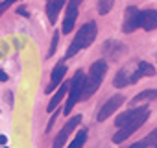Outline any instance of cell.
<instances>
[{
  "mask_svg": "<svg viewBox=\"0 0 157 148\" xmlns=\"http://www.w3.org/2000/svg\"><path fill=\"white\" fill-rule=\"evenodd\" d=\"M96 33H98L96 22H87V24H83L80 30H78L76 37L72 39V43H70V46H68V50H67L65 59L72 57L74 54H78L80 50H83V48H87L89 45H93V41L96 39Z\"/></svg>",
  "mask_w": 157,
  "mask_h": 148,
  "instance_id": "cell-1",
  "label": "cell"
},
{
  "mask_svg": "<svg viewBox=\"0 0 157 148\" xmlns=\"http://www.w3.org/2000/svg\"><path fill=\"white\" fill-rule=\"evenodd\" d=\"M68 87H70V84H67V82H65V84L57 89V93L54 95V98L50 100V104H48V107H46L50 113H54V111H56V107H57V106H59V102L63 100V96H65V93H67V89H68Z\"/></svg>",
  "mask_w": 157,
  "mask_h": 148,
  "instance_id": "cell-14",
  "label": "cell"
},
{
  "mask_svg": "<svg viewBox=\"0 0 157 148\" xmlns=\"http://www.w3.org/2000/svg\"><path fill=\"white\" fill-rule=\"evenodd\" d=\"M153 98H157V89H146V91L139 93V95L133 98V102H140V100H153Z\"/></svg>",
  "mask_w": 157,
  "mask_h": 148,
  "instance_id": "cell-17",
  "label": "cell"
},
{
  "mask_svg": "<svg viewBox=\"0 0 157 148\" xmlns=\"http://www.w3.org/2000/svg\"><path fill=\"white\" fill-rule=\"evenodd\" d=\"M6 141H8L6 135H0V144H6Z\"/></svg>",
  "mask_w": 157,
  "mask_h": 148,
  "instance_id": "cell-24",
  "label": "cell"
},
{
  "mask_svg": "<svg viewBox=\"0 0 157 148\" xmlns=\"http://www.w3.org/2000/svg\"><path fill=\"white\" fill-rule=\"evenodd\" d=\"M85 85H87V78H85V72L83 70H78L74 74V78L70 82V93H68V100L65 104V109L63 113L65 115H70L72 107L78 104V100L83 98V93H85Z\"/></svg>",
  "mask_w": 157,
  "mask_h": 148,
  "instance_id": "cell-2",
  "label": "cell"
},
{
  "mask_svg": "<svg viewBox=\"0 0 157 148\" xmlns=\"http://www.w3.org/2000/svg\"><path fill=\"white\" fill-rule=\"evenodd\" d=\"M65 74H67V67L63 65V63H59L54 70H52V82H50V85H48V89H46V93H52L57 85H59V82L65 78Z\"/></svg>",
  "mask_w": 157,
  "mask_h": 148,
  "instance_id": "cell-12",
  "label": "cell"
},
{
  "mask_svg": "<svg viewBox=\"0 0 157 148\" xmlns=\"http://www.w3.org/2000/svg\"><path fill=\"white\" fill-rule=\"evenodd\" d=\"M78 6H80V0H72L67 6V15H65V21H63V33H70V30L74 28V22H76V17H78Z\"/></svg>",
  "mask_w": 157,
  "mask_h": 148,
  "instance_id": "cell-8",
  "label": "cell"
},
{
  "mask_svg": "<svg viewBox=\"0 0 157 148\" xmlns=\"http://www.w3.org/2000/svg\"><path fill=\"white\" fill-rule=\"evenodd\" d=\"M146 119H148V117H142L140 120H137V122H133V124H129V126H126V128L118 130V133H115V135H113V142H115V144H118V142L126 141V139H128L133 131H137V130H139V128L146 122Z\"/></svg>",
  "mask_w": 157,
  "mask_h": 148,
  "instance_id": "cell-11",
  "label": "cell"
},
{
  "mask_svg": "<svg viewBox=\"0 0 157 148\" xmlns=\"http://www.w3.org/2000/svg\"><path fill=\"white\" fill-rule=\"evenodd\" d=\"M137 67H139V70L142 72V76H155V68H153L150 63H146V61H137Z\"/></svg>",
  "mask_w": 157,
  "mask_h": 148,
  "instance_id": "cell-18",
  "label": "cell"
},
{
  "mask_svg": "<svg viewBox=\"0 0 157 148\" xmlns=\"http://www.w3.org/2000/svg\"><path fill=\"white\" fill-rule=\"evenodd\" d=\"M148 115H150L148 106L135 107V109H129V111H124L122 115H118L117 120H115V126L122 130V128H126V126H129V124H133V122H137V120H140L142 117H148Z\"/></svg>",
  "mask_w": 157,
  "mask_h": 148,
  "instance_id": "cell-5",
  "label": "cell"
},
{
  "mask_svg": "<svg viewBox=\"0 0 157 148\" xmlns=\"http://www.w3.org/2000/svg\"><path fill=\"white\" fill-rule=\"evenodd\" d=\"M11 6V0H8V2H2V4H0V13H2L4 10H8Z\"/></svg>",
  "mask_w": 157,
  "mask_h": 148,
  "instance_id": "cell-21",
  "label": "cell"
},
{
  "mask_svg": "<svg viewBox=\"0 0 157 148\" xmlns=\"http://www.w3.org/2000/svg\"><path fill=\"white\" fill-rule=\"evenodd\" d=\"M105 72H107V63L98 59L91 65L89 68V78H87V85H85V93H83V98H91L96 89L100 87V84L104 82L105 78Z\"/></svg>",
  "mask_w": 157,
  "mask_h": 148,
  "instance_id": "cell-3",
  "label": "cell"
},
{
  "mask_svg": "<svg viewBox=\"0 0 157 148\" xmlns=\"http://www.w3.org/2000/svg\"><path fill=\"white\" fill-rule=\"evenodd\" d=\"M150 146H153V148H157V130H153L146 139H142V141H137L135 144H131L129 148H150Z\"/></svg>",
  "mask_w": 157,
  "mask_h": 148,
  "instance_id": "cell-15",
  "label": "cell"
},
{
  "mask_svg": "<svg viewBox=\"0 0 157 148\" xmlns=\"http://www.w3.org/2000/svg\"><path fill=\"white\" fill-rule=\"evenodd\" d=\"M19 13H21L22 17H28V11H26V8H22V6L19 8Z\"/></svg>",
  "mask_w": 157,
  "mask_h": 148,
  "instance_id": "cell-23",
  "label": "cell"
},
{
  "mask_svg": "<svg viewBox=\"0 0 157 148\" xmlns=\"http://www.w3.org/2000/svg\"><path fill=\"white\" fill-rule=\"evenodd\" d=\"M111 8H113V2H111V0H100V2H98V11H100V15H105Z\"/></svg>",
  "mask_w": 157,
  "mask_h": 148,
  "instance_id": "cell-19",
  "label": "cell"
},
{
  "mask_svg": "<svg viewBox=\"0 0 157 148\" xmlns=\"http://www.w3.org/2000/svg\"><path fill=\"white\" fill-rule=\"evenodd\" d=\"M140 78H142V72L139 70L137 65H135V68H131L129 65H126V67H122V68L118 70V74H115L113 84H115V87H126V85L135 84V82L140 80Z\"/></svg>",
  "mask_w": 157,
  "mask_h": 148,
  "instance_id": "cell-4",
  "label": "cell"
},
{
  "mask_svg": "<svg viewBox=\"0 0 157 148\" xmlns=\"http://www.w3.org/2000/svg\"><path fill=\"white\" fill-rule=\"evenodd\" d=\"M63 6H65L63 0H48V4H46V15H48V21H50L52 24H56L57 13H59V10H61Z\"/></svg>",
  "mask_w": 157,
  "mask_h": 148,
  "instance_id": "cell-13",
  "label": "cell"
},
{
  "mask_svg": "<svg viewBox=\"0 0 157 148\" xmlns=\"http://www.w3.org/2000/svg\"><path fill=\"white\" fill-rule=\"evenodd\" d=\"M139 13L140 11L135 6L126 8V15H124V22H122V30L126 33H129V32H133V30L139 28Z\"/></svg>",
  "mask_w": 157,
  "mask_h": 148,
  "instance_id": "cell-9",
  "label": "cell"
},
{
  "mask_svg": "<svg viewBox=\"0 0 157 148\" xmlns=\"http://www.w3.org/2000/svg\"><path fill=\"white\" fill-rule=\"evenodd\" d=\"M85 141H87V130H82L80 133L74 137V141L70 142V146H68V148H82V146L85 144Z\"/></svg>",
  "mask_w": 157,
  "mask_h": 148,
  "instance_id": "cell-16",
  "label": "cell"
},
{
  "mask_svg": "<svg viewBox=\"0 0 157 148\" xmlns=\"http://www.w3.org/2000/svg\"><path fill=\"white\" fill-rule=\"evenodd\" d=\"M57 41H59V33L56 32L54 37H52V45H50V50H48V57H52L56 54V48H57Z\"/></svg>",
  "mask_w": 157,
  "mask_h": 148,
  "instance_id": "cell-20",
  "label": "cell"
},
{
  "mask_svg": "<svg viewBox=\"0 0 157 148\" xmlns=\"http://www.w3.org/2000/svg\"><path fill=\"white\" fill-rule=\"evenodd\" d=\"M139 28L144 30H155L157 28V11L155 10H144L139 13Z\"/></svg>",
  "mask_w": 157,
  "mask_h": 148,
  "instance_id": "cell-10",
  "label": "cell"
},
{
  "mask_svg": "<svg viewBox=\"0 0 157 148\" xmlns=\"http://www.w3.org/2000/svg\"><path fill=\"white\" fill-rule=\"evenodd\" d=\"M82 122V115H76V117H72L63 128H61V131L57 133V137L54 139V144H52V148H63L65 146V142H67V139H68V135L72 133V130Z\"/></svg>",
  "mask_w": 157,
  "mask_h": 148,
  "instance_id": "cell-6",
  "label": "cell"
},
{
  "mask_svg": "<svg viewBox=\"0 0 157 148\" xmlns=\"http://www.w3.org/2000/svg\"><path fill=\"white\" fill-rule=\"evenodd\" d=\"M0 82H8V74L0 70Z\"/></svg>",
  "mask_w": 157,
  "mask_h": 148,
  "instance_id": "cell-22",
  "label": "cell"
},
{
  "mask_svg": "<svg viewBox=\"0 0 157 148\" xmlns=\"http://www.w3.org/2000/svg\"><path fill=\"white\" fill-rule=\"evenodd\" d=\"M122 104H124V96H122V95H115V96H111V98L100 107V111H98V115H96V120H100V122L105 120V119L111 117V115L122 106Z\"/></svg>",
  "mask_w": 157,
  "mask_h": 148,
  "instance_id": "cell-7",
  "label": "cell"
}]
</instances>
